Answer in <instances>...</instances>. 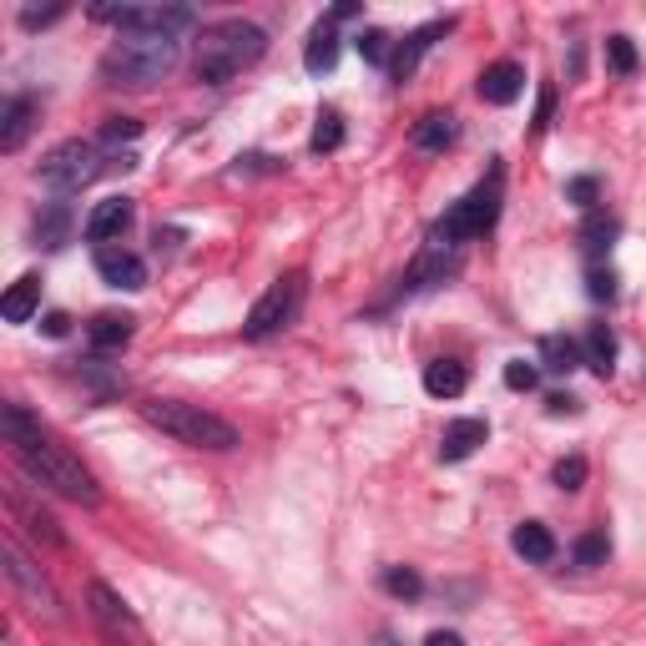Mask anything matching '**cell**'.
I'll return each instance as SVG.
<instances>
[{"label": "cell", "mask_w": 646, "mask_h": 646, "mask_svg": "<svg viewBox=\"0 0 646 646\" xmlns=\"http://www.w3.org/2000/svg\"><path fill=\"white\" fill-rule=\"evenodd\" d=\"M137 137H142V121H132V117H111L102 127V142H111V146H117V142H137Z\"/></svg>", "instance_id": "cell-35"}, {"label": "cell", "mask_w": 646, "mask_h": 646, "mask_svg": "<svg viewBox=\"0 0 646 646\" xmlns=\"http://www.w3.org/2000/svg\"><path fill=\"white\" fill-rule=\"evenodd\" d=\"M5 576H11V586H21V591H26V601H31V611H36V616H46V621H56L61 616V601H56V591H51V580L40 576L36 566H31L26 555H21V545L15 541H5Z\"/></svg>", "instance_id": "cell-10"}, {"label": "cell", "mask_w": 646, "mask_h": 646, "mask_svg": "<svg viewBox=\"0 0 646 646\" xmlns=\"http://www.w3.org/2000/svg\"><path fill=\"white\" fill-rule=\"evenodd\" d=\"M183 61V36H146V31H127V36L102 56L106 86H157L172 77V67Z\"/></svg>", "instance_id": "cell-2"}, {"label": "cell", "mask_w": 646, "mask_h": 646, "mask_svg": "<svg viewBox=\"0 0 646 646\" xmlns=\"http://www.w3.org/2000/svg\"><path fill=\"white\" fill-rule=\"evenodd\" d=\"M96 177H102V152H96L92 142H61L56 152H46V162H40V183L51 187V192H61V198H71V192H81V187H92Z\"/></svg>", "instance_id": "cell-7"}, {"label": "cell", "mask_w": 646, "mask_h": 646, "mask_svg": "<svg viewBox=\"0 0 646 646\" xmlns=\"http://www.w3.org/2000/svg\"><path fill=\"white\" fill-rule=\"evenodd\" d=\"M449 31V21H430V26H420L414 36H404L399 40V51H395V61H389V77L395 81H404V77H414V67H420V56L435 46V36H445Z\"/></svg>", "instance_id": "cell-15"}, {"label": "cell", "mask_w": 646, "mask_h": 646, "mask_svg": "<svg viewBox=\"0 0 646 646\" xmlns=\"http://www.w3.org/2000/svg\"><path fill=\"white\" fill-rule=\"evenodd\" d=\"M40 329H46V339H67V333H71V318H67V314H46V318H40Z\"/></svg>", "instance_id": "cell-40"}, {"label": "cell", "mask_w": 646, "mask_h": 646, "mask_svg": "<svg viewBox=\"0 0 646 646\" xmlns=\"http://www.w3.org/2000/svg\"><path fill=\"white\" fill-rule=\"evenodd\" d=\"M86 611H92V621L102 626V636L111 646H142L146 636H142V621L132 616V607L121 601L111 586H102V580H92L86 586Z\"/></svg>", "instance_id": "cell-9"}, {"label": "cell", "mask_w": 646, "mask_h": 646, "mask_svg": "<svg viewBox=\"0 0 646 646\" xmlns=\"http://www.w3.org/2000/svg\"><path fill=\"white\" fill-rule=\"evenodd\" d=\"M132 329H137L132 314H96L92 324H86V339H92L96 354H117V349L132 343Z\"/></svg>", "instance_id": "cell-16"}, {"label": "cell", "mask_w": 646, "mask_h": 646, "mask_svg": "<svg viewBox=\"0 0 646 646\" xmlns=\"http://www.w3.org/2000/svg\"><path fill=\"white\" fill-rule=\"evenodd\" d=\"M0 435H5V445H11V455L21 460V470H26L31 480H40L46 490H56V495H67V501L77 505H96L102 501V490H96L92 470L81 460H71L67 449L56 445L46 430H40L36 420H31L21 404H5L0 409Z\"/></svg>", "instance_id": "cell-1"}, {"label": "cell", "mask_w": 646, "mask_h": 646, "mask_svg": "<svg viewBox=\"0 0 646 646\" xmlns=\"http://www.w3.org/2000/svg\"><path fill=\"white\" fill-rule=\"evenodd\" d=\"M308 146H314L318 157H324V152H339V146H343V117H339V111H333V106H324V111H318V121H314V137H308Z\"/></svg>", "instance_id": "cell-26"}, {"label": "cell", "mask_w": 646, "mask_h": 646, "mask_svg": "<svg viewBox=\"0 0 646 646\" xmlns=\"http://www.w3.org/2000/svg\"><path fill=\"white\" fill-rule=\"evenodd\" d=\"M304 298H308L304 273H283L273 289H268L263 298L248 308V324H243V333H248L252 343L278 339L283 329H293V324H298V314H304Z\"/></svg>", "instance_id": "cell-6"}, {"label": "cell", "mask_w": 646, "mask_h": 646, "mask_svg": "<svg viewBox=\"0 0 646 646\" xmlns=\"http://www.w3.org/2000/svg\"><path fill=\"white\" fill-rule=\"evenodd\" d=\"M545 409H551V414H576L580 399H571V395H551V399H545Z\"/></svg>", "instance_id": "cell-41"}, {"label": "cell", "mask_w": 646, "mask_h": 646, "mask_svg": "<svg viewBox=\"0 0 646 646\" xmlns=\"http://www.w3.org/2000/svg\"><path fill=\"white\" fill-rule=\"evenodd\" d=\"M424 646H465V636L460 632H430L424 636Z\"/></svg>", "instance_id": "cell-42"}, {"label": "cell", "mask_w": 646, "mask_h": 646, "mask_svg": "<svg viewBox=\"0 0 646 646\" xmlns=\"http://www.w3.org/2000/svg\"><path fill=\"white\" fill-rule=\"evenodd\" d=\"M339 21H318L314 36H308V51H304V67L314 71V77H324V71L339 67Z\"/></svg>", "instance_id": "cell-18"}, {"label": "cell", "mask_w": 646, "mask_h": 646, "mask_svg": "<svg viewBox=\"0 0 646 646\" xmlns=\"http://www.w3.org/2000/svg\"><path fill=\"white\" fill-rule=\"evenodd\" d=\"M31 127H36V102L31 96H11L0 106V152H21Z\"/></svg>", "instance_id": "cell-13"}, {"label": "cell", "mask_w": 646, "mask_h": 646, "mask_svg": "<svg viewBox=\"0 0 646 646\" xmlns=\"http://www.w3.org/2000/svg\"><path fill=\"white\" fill-rule=\"evenodd\" d=\"M510 545H515V555H526L530 566H545V561H555V536L541 526V520H526V526H515Z\"/></svg>", "instance_id": "cell-19"}, {"label": "cell", "mask_w": 646, "mask_h": 646, "mask_svg": "<svg viewBox=\"0 0 646 646\" xmlns=\"http://www.w3.org/2000/svg\"><path fill=\"white\" fill-rule=\"evenodd\" d=\"M541 359L551 374H576L580 364H586V354H580V343L566 339V333H545L541 339Z\"/></svg>", "instance_id": "cell-23"}, {"label": "cell", "mask_w": 646, "mask_h": 646, "mask_svg": "<svg viewBox=\"0 0 646 646\" xmlns=\"http://www.w3.org/2000/svg\"><path fill=\"white\" fill-rule=\"evenodd\" d=\"M455 137H460V121L449 117V111H430L414 127V146L420 152H445V146H455Z\"/></svg>", "instance_id": "cell-21"}, {"label": "cell", "mask_w": 646, "mask_h": 646, "mask_svg": "<svg viewBox=\"0 0 646 646\" xmlns=\"http://www.w3.org/2000/svg\"><path fill=\"white\" fill-rule=\"evenodd\" d=\"M51 21H61V5H51V11H36V5L21 11V26L26 31H40V26H51Z\"/></svg>", "instance_id": "cell-38"}, {"label": "cell", "mask_w": 646, "mask_h": 646, "mask_svg": "<svg viewBox=\"0 0 646 646\" xmlns=\"http://www.w3.org/2000/svg\"><path fill=\"white\" fill-rule=\"evenodd\" d=\"M11 515H15V520H26V530H31V536H36V541H46V545H61V530H56V520H51V515L31 510V505L21 501L15 490H11Z\"/></svg>", "instance_id": "cell-27"}, {"label": "cell", "mask_w": 646, "mask_h": 646, "mask_svg": "<svg viewBox=\"0 0 646 646\" xmlns=\"http://www.w3.org/2000/svg\"><path fill=\"white\" fill-rule=\"evenodd\" d=\"M359 56H364L369 67H389V61H395V36H389V31H364V36H359Z\"/></svg>", "instance_id": "cell-29"}, {"label": "cell", "mask_w": 646, "mask_h": 646, "mask_svg": "<svg viewBox=\"0 0 646 646\" xmlns=\"http://www.w3.org/2000/svg\"><path fill=\"white\" fill-rule=\"evenodd\" d=\"M67 227H71V212L61 208V202H56V208H51V212H46V218L36 223L40 248H61V243H67Z\"/></svg>", "instance_id": "cell-30"}, {"label": "cell", "mask_w": 646, "mask_h": 646, "mask_svg": "<svg viewBox=\"0 0 646 646\" xmlns=\"http://www.w3.org/2000/svg\"><path fill=\"white\" fill-rule=\"evenodd\" d=\"M520 86H526V71L515 67V61H495V67H485V77H480V96H485L490 106H510L515 96H520Z\"/></svg>", "instance_id": "cell-17"}, {"label": "cell", "mask_w": 646, "mask_h": 646, "mask_svg": "<svg viewBox=\"0 0 646 646\" xmlns=\"http://www.w3.org/2000/svg\"><path fill=\"white\" fill-rule=\"evenodd\" d=\"M132 227V198H106L92 208V218H86V243H106V238H121Z\"/></svg>", "instance_id": "cell-12"}, {"label": "cell", "mask_w": 646, "mask_h": 646, "mask_svg": "<svg viewBox=\"0 0 646 646\" xmlns=\"http://www.w3.org/2000/svg\"><path fill=\"white\" fill-rule=\"evenodd\" d=\"M485 435H490V424L485 420H455V424H445V435H439V460H470L480 445H485Z\"/></svg>", "instance_id": "cell-14"}, {"label": "cell", "mask_w": 646, "mask_h": 646, "mask_svg": "<svg viewBox=\"0 0 646 646\" xmlns=\"http://www.w3.org/2000/svg\"><path fill=\"white\" fill-rule=\"evenodd\" d=\"M465 384H470V374H465V364H455V359H435V364H424V389L435 399H460Z\"/></svg>", "instance_id": "cell-20"}, {"label": "cell", "mask_w": 646, "mask_h": 646, "mask_svg": "<svg viewBox=\"0 0 646 646\" xmlns=\"http://www.w3.org/2000/svg\"><path fill=\"white\" fill-rule=\"evenodd\" d=\"M374 646H399V636L395 632H379V642H374Z\"/></svg>", "instance_id": "cell-43"}, {"label": "cell", "mask_w": 646, "mask_h": 646, "mask_svg": "<svg viewBox=\"0 0 646 646\" xmlns=\"http://www.w3.org/2000/svg\"><path fill=\"white\" fill-rule=\"evenodd\" d=\"M551 480L561 490H580V485H586V460H580V455H566V460L551 470Z\"/></svg>", "instance_id": "cell-34"}, {"label": "cell", "mask_w": 646, "mask_h": 646, "mask_svg": "<svg viewBox=\"0 0 646 646\" xmlns=\"http://www.w3.org/2000/svg\"><path fill=\"white\" fill-rule=\"evenodd\" d=\"M607 555H611V541H607V530H586L576 541V566H607Z\"/></svg>", "instance_id": "cell-31"}, {"label": "cell", "mask_w": 646, "mask_h": 646, "mask_svg": "<svg viewBox=\"0 0 646 646\" xmlns=\"http://www.w3.org/2000/svg\"><path fill=\"white\" fill-rule=\"evenodd\" d=\"M616 233H621L616 218H607V212H591V218L580 223V248L591 252V258H601V252L616 243Z\"/></svg>", "instance_id": "cell-25"}, {"label": "cell", "mask_w": 646, "mask_h": 646, "mask_svg": "<svg viewBox=\"0 0 646 646\" xmlns=\"http://www.w3.org/2000/svg\"><path fill=\"white\" fill-rule=\"evenodd\" d=\"M40 304V278H15L11 289H5V298H0V314H5V324H26L31 314H36Z\"/></svg>", "instance_id": "cell-22"}, {"label": "cell", "mask_w": 646, "mask_h": 646, "mask_svg": "<svg viewBox=\"0 0 646 646\" xmlns=\"http://www.w3.org/2000/svg\"><path fill=\"white\" fill-rule=\"evenodd\" d=\"M551 111H555V86H541V102H536V132L551 127Z\"/></svg>", "instance_id": "cell-39"}, {"label": "cell", "mask_w": 646, "mask_h": 646, "mask_svg": "<svg viewBox=\"0 0 646 646\" xmlns=\"http://www.w3.org/2000/svg\"><path fill=\"white\" fill-rule=\"evenodd\" d=\"M268 51V31L252 21H218L202 31L198 40V81L223 86V81L243 77L248 67H258Z\"/></svg>", "instance_id": "cell-3"}, {"label": "cell", "mask_w": 646, "mask_h": 646, "mask_svg": "<svg viewBox=\"0 0 646 646\" xmlns=\"http://www.w3.org/2000/svg\"><path fill=\"white\" fill-rule=\"evenodd\" d=\"M586 293L591 298H616V273H607V268H591V278H586Z\"/></svg>", "instance_id": "cell-37"}, {"label": "cell", "mask_w": 646, "mask_h": 646, "mask_svg": "<svg viewBox=\"0 0 646 646\" xmlns=\"http://www.w3.org/2000/svg\"><path fill=\"white\" fill-rule=\"evenodd\" d=\"M566 198L576 202V208L591 212L596 198H601V187H596V177H571V183H566Z\"/></svg>", "instance_id": "cell-36"}, {"label": "cell", "mask_w": 646, "mask_h": 646, "mask_svg": "<svg viewBox=\"0 0 646 646\" xmlns=\"http://www.w3.org/2000/svg\"><path fill=\"white\" fill-rule=\"evenodd\" d=\"M580 354H586V364L607 379V374L616 369V333H611L607 324H591V333H586V343H580Z\"/></svg>", "instance_id": "cell-24"}, {"label": "cell", "mask_w": 646, "mask_h": 646, "mask_svg": "<svg viewBox=\"0 0 646 646\" xmlns=\"http://www.w3.org/2000/svg\"><path fill=\"white\" fill-rule=\"evenodd\" d=\"M501 202H505V172L501 167H490V177L480 187H470L455 208L445 212L435 223V233L430 238H439V243H470V238H480V233H490L495 227V218H501Z\"/></svg>", "instance_id": "cell-5"}, {"label": "cell", "mask_w": 646, "mask_h": 646, "mask_svg": "<svg viewBox=\"0 0 646 646\" xmlns=\"http://www.w3.org/2000/svg\"><path fill=\"white\" fill-rule=\"evenodd\" d=\"M607 61H611V71H616V77H632V71H636L632 36H607Z\"/></svg>", "instance_id": "cell-32"}, {"label": "cell", "mask_w": 646, "mask_h": 646, "mask_svg": "<svg viewBox=\"0 0 646 646\" xmlns=\"http://www.w3.org/2000/svg\"><path fill=\"white\" fill-rule=\"evenodd\" d=\"M96 21H111L127 31H146V36H187V31L198 26V15L187 11V5H92Z\"/></svg>", "instance_id": "cell-8"}, {"label": "cell", "mask_w": 646, "mask_h": 646, "mask_svg": "<svg viewBox=\"0 0 646 646\" xmlns=\"http://www.w3.org/2000/svg\"><path fill=\"white\" fill-rule=\"evenodd\" d=\"M96 273H102V283H111V289H127V293L146 289V263L127 248H96Z\"/></svg>", "instance_id": "cell-11"}, {"label": "cell", "mask_w": 646, "mask_h": 646, "mask_svg": "<svg viewBox=\"0 0 646 646\" xmlns=\"http://www.w3.org/2000/svg\"><path fill=\"white\" fill-rule=\"evenodd\" d=\"M536 379H541V369H536L530 359H510V364H505V389H515V395H530Z\"/></svg>", "instance_id": "cell-33"}, {"label": "cell", "mask_w": 646, "mask_h": 646, "mask_svg": "<svg viewBox=\"0 0 646 646\" xmlns=\"http://www.w3.org/2000/svg\"><path fill=\"white\" fill-rule=\"evenodd\" d=\"M142 420L162 435H172L177 445H192V449H238V430L212 414L202 404H183V399H146L142 404Z\"/></svg>", "instance_id": "cell-4"}, {"label": "cell", "mask_w": 646, "mask_h": 646, "mask_svg": "<svg viewBox=\"0 0 646 646\" xmlns=\"http://www.w3.org/2000/svg\"><path fill=\"white\" fill-rule=\"evenodd\" d=\"M384 591L399 596V601H420V596H424V580H420V571L389 566V571H384Z\"/></svg>", "instance_id": "cell-28"}]
</instances>
